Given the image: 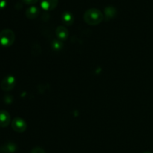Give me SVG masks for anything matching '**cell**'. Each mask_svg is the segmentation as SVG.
Returning <instances> with one entry per match:
<instances>
[{
    "label": "cell",
    "instance_id": "cell-1",
    "mask_svg": "<svg viewBox=\"0 0 153 153\" xmlns=\"http://www.w3.org/2000/svg\"><path fill=\"white\" fill-rule=\"evenodd\" d=\"M84 20L91 25H99L104 19V14L97 8H90L85 12L83 15Z\"/></svg>",
    "mask_w": 153,
    "mask_h": 153
},
{
    "label": "cell",
    "instance_id": "cell-2",
    "mask_svg": "<svg viewBox=\"0 0 153 153\" xmlns=\"http://www.w3.org/2000/svg\"><path fill=\"white\" fill-rule=\"evenodd\" d=\"M15 34L12 30L6 28L0 32V44L4 47H9L14 43Z\"/></svg>",
    "mask_w": 153,
    "mask_h": 153
},
{
    "label": "cell",
    "instance_id": "cell-3",
    "mask_svg": "<svg viewBox=\"0 0 153 153\" xmlns=\"http://www.w3.org/2000/svg\"><path fill=\"white\" fill-rule=\"evenodd\" d=\"M16 85V79L13 76H7L2 79L1 82V90L4 91H11Z\"/></svg>",
    "mask_w": 153,
    "mask_h": 153
},
{
    "label": "cell",
    "instance_id": "cell-4",
    "mask_svg": "<svg viewBox=\"0 0 153 153\" xmlns=\"http://www.w3.org/2000/svg\"><path fill=\"white\" fill-rule=\"evenodd\" d=\"M12 128L16 132L22 133L26 130L27 124L23 119L20 117H16L11 122Z\"/></svg>",
    "mask_w": 153,
    "mask_h": 153
},
{
    "label": "cell",
    "instance_id": "cell-5",
    "mask_svg": "<svg viewBox=\"0 0 153 153\" xmlns=\"http://www.w3.org/2000/svg\"><path fill=\"white\" fill-rule=\"evenodd\" d=\"M58 4V0H40V6L46 11L52 10L56 8Z\"/></svg>",
    "mask_w": 153,
    "mask_h": 153
},
{
    "label": "cell",
    "instance_id": "cell-6",
    "mask_svg": "<svg viewBox=\"0 0 153 153\" xmlns=\"http://www.w3.org/2000/svg\"><path fill=\"white\" fill-rule=\"evenodd\" d=\"M55 34H56L58 40L61 41H65L69 36V31L65 26L60 25L55 30Z\"/></svg>",
    "mask_w": 153,
    "mask_h": 153
},
{
    "label": "cell",
    "instance_id": "cell-7",
    "mask_svg": "<svg viewBox=\"0 0 153 153\" xmlns=\"http://www.w3.org/2000/svg\"><path fill=\"white\" fill-rule=\"evenodd\" d=\"M10 123V115L7 111H0V127L5 128Z\"/></svg>",
    "mask_w": 153,
    "mask_h": 153
},
{
    "label": "cell",
    "instance_id": "cell-8",
    "mask_svg": "<svg viewBox=\"0 0 153 153\" xmlns=\"http://www.w3.org/2000/svg\"><path fill=\"white\" fill-rule=\"evenodd\" d=\"M117 15V9L113 6H108L104 10V18L106 20H110Z\"/></svg>",
    "mask_w": 153,
    "mask_h": 153
},
{
    "label": "cell",
    "instance_id": "cell-9",
    "mask_svg": "<svg viewBox=\"0 0 153 153\" xmlns=\"http://www.w3.org/2000/svg\"><path fill=\"white\" fill-rule=\"evenodd\" d=\"M40 14V10L37 7L35 6H31L28 7L25 11V16L28 18V19H35Z\"/></svg>",
    "mask_w": 153,
    "mask_h": 153
},
{
    "label": "cell",
    "instance_id": "cell-10",
    "mask_svg": "<svg viewBox=\"0 0 153 153\" xmlns=\"http://www.w3.org/2000/svg\"><path fill=\"white\" fill-rule=\"evenodd\" d=\"M61 20L66 25H71L74 22V16L70 12L64 11L61 14Z\"/></svg>",
    "mask_w": 153,
    "mask_h": 153
},
{
    "label": "cell",
    "instance_id": "cell-11",
    "mask_svg": "<svg viewBox=\"0 0 153 153\" xmlns=\"http://www.w3.org/2000/svg\"><path fill=\"white\" fill-rule=\"evenodd\" d=\"M0 150L3 153H13L16 150V146L13 143H7L3 145Z\"/></svg>",
    "mask_w": 153,
    "mask_h": 153
},
{
    "label": "cell",
    "instance_id": "cell-12",
    "mask_svg": "<svg viewBox=\"0 0 153 153\" xmlns=\"http://www.w3.org/2000/svg\"><path fill=\"white\" fill-rule=\"evenodd\" d=\"M52 48H53L55 50H60V49L63 47V43L61 40H55L52 42Z\"/></svg>",
    "mask_w": 153,
    "mask_h": 153
},
{
    "label": "cell",
    "instance_id": "cell-13",
    "mask_svg": "<svg viewBox=\"0 0 153 153\" xmlns=\"http://www.w3.org/2000/svg\"><path fill=\"white\" fill-rule=\"evenodd\" d=\"M31 153H46V152L41 147H34L31 151Z\"/></svg>",
    "mask_w": 153,
    "mask_h": 153
},
{
    "label": "cell",
    "instance_id": "cell-14",
    "mask_svg": "<svg viewBox=\"0 0 153 153\" xmlns=\"http://www.w3.org/2000/svg\"><path fill=\"white\" fill-rule=\"evenodd\" d=\"M39 0H22V2L25 4H29V5H33L36 4Z\"/></svg>",
    "mask_w": 153,
    "mask_h": 153
},
{
    "label": "cell",
    "instance_id": "cell-15",
    "mask_svg": "<svg viewBox=\"0 0 153 153\" xmlns=\"http://www.w3.org/2000/svg\"><path fill=\"white\" fill-rule=\"evenodd\" d=\"M7 6L6 0H0V9H4Z\"/></svg>",
    "mask_w": 153,
    "mask_h": 153
},
{
    "label": "cell",
    "instance_id": "cell-16",
    "mask_svg": "<svg viewBox=\"0 0 153 153\" xmlns=\"http://www.w3.org/2000/svg\"><path fill=\"white\" fill-rule=\"evenodd\" d=\"M143 153H152V152H143Z\"/></svg>",
    "mask_w": 153,
    "mask_h": 153
}]
</instances>
